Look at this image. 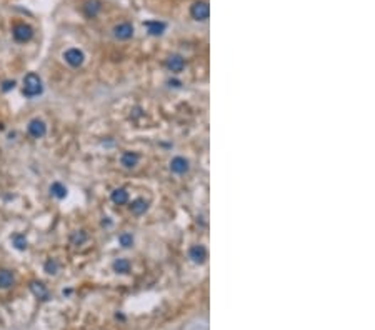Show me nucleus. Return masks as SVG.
<instances>
[{
  "mask_svg": "<svg viewBox=\"0 0 375 330\" xmlns=\"http://www.w3.org/2000/svg\"><path fill=\"white\" fill-rule=\"evenodd\" d=\"M42 88H44L42 80H40L37 74L30 72V74L25 75V78H24V95L25 97H28V98L37 97V95L42 94Z\"/></svg>",
  "mask_w": 375,
  "mask_h": 330,
  "instance_id": "f257e3e1",
  "label": "nucleus"
},
{
  "mask_svg": "<svg viewBox=\"0 0 375 330\" xmlns=\"http://www.w3.org/2000/svg\"><path fill=\"white\" fill-rule=\"evenodd\" d=\"M12 37L15 38V42H18V44L30 42L34 37V28L27 24H17V25H14V28H12Z\"/></svg>",
  "mask_w": 375,
  "mask_h": 330,
  "instance_id": "f03ea898",
  "label": "nucleus"
},
{
  "mask_svg": "<svg viewBox=\"0 0 375 330\" xmlns=\"http://www.w3.org/2000/svg\"><path fill=\"white\" fill-rule=\"evenodd\" d=\"M208 14H210V8L205 0H197V2L190 7V15H192V18L197 20V22H205V20L208 18Z\"/></svg>",
  "mask_w": 375,
  "mask_h": 330,
  "instance_id": "7ed1b4c3",
  "label": "nucleus"
},
{
  "mask_svg": "<svg viewBox=\"0 0 375 330\" xmlns=\"http://www.w3.org/2000/svg\"><path fill=\"white\" fill-rule=\"evenodd\" d=\"M134 25L130 22H120L117 24L115 27L112 28V34L114 37L117 40H122V42H125V40H130L134 37Z\"/></svg>",
  "mask_w": 375,
  "mask_h": 330,
  "instance_id": "20e7f679",
  "label": "nucleus"
},
{
  "mask_svg": "<svg viewBox=\"0 0 375 330\" xmlns=\"http://www.w3.org/2000/svg\"><path fill=\"white\" fill-rule=\"evenodd\" d=\"M64 58H65V62L70 65V67L77 68V67H80V65L84 64L85 55H84V52L80 48H68L67 52L64 54Z\"/></svg>",
  "mask_w": 375,
  "mask_h": 330,
  "instance_id": "39448f33",
  "label": "nucleus"
},
{
  "mask_svg": "<svg viewBox=\"0 0 375 330\" xmlns=\"http://www.w3.org/2000/svg\"><path fill=\"white\" fill-rule=\"evenodd\" d=\"M27 130H28V135H30V137H34V138H42L44 135L47 134V125H45L44 120L34 118V120H30V122H28Z\"/></svg>",
  "mask_w": 375,
  "mask_h": 330,
  "instance_id": "423d86ee",
  "label": "nucleus"
},
{
  "mask_svg": "<svg viewBox=\"0 0 375 330\" xmlns=\"http://www.w3.org/2000/svg\"><path fill=\"white\" fill-rule=\"evenodd\" d=\"M165 67H167L172 74H180L185 68V60H184L182 55L172 54L167 60H165Z\"/></svg>",
  "mask_w": 375,
  "mask_h": 330,
  "instance_id": "0eeeda50",
  "label": "nucleus"
},
{
  "mask_svg": "<svg viewBox=\"0 0 375 330\" xmlns=\"http://www.w3.org/2000/svg\"><path fill=\"white\" fill-rule=\"evenodd\" d=\"M82 12L85 14V17L95 18L102 12V2H100V0H85L82 5Z\"/></svg>",
  "mask_w": 375,
  "mask_h": 330,
  "instance_id": "6e6552de",
  "label": "nucleus"
},
{
  "mask_svg": "<svg viewBox=\"0 0 375 330\" xmlns=\"http://www.w3.org/2000/svg\"><path fill=\"white\" fill-rule=\"evenodd\" d=\"M170 170L177 175L188 172V160L184 158V157H174L172 160H170Z\"/></svg>",
  "mask_w": 375,
  "mask_h": 330,
  "instance_id": "1a4fd4ad",
  "label": "nucleus"
},
{
  "mask_svg": "<svg viewBox=\"0 0 375 330\" xmlns=\"http://www.w3.org/2000/svg\"><path fill=\"white\" fill-rule=\"evenodd\" d=\"M188 257L192 258V262L195 264H204L205 258H207V248H205L204 245H194V247L188 250Z\"/></svg>",
  "mask_w": 375,
  "mask_h": 330,
  "instance_id": "9d476101",
  "label": "nucleus"
},
{
  "mask_svg": "<svg viewBox=\"0 0 375 330\" xmlns=\"http://www.w3.org/2000/svg\"><path fill=\"white\" fill-rule=\"evenodd\" d=\"M14 285H15V275L12 270L0 268V288L7 290V288H12Z\"/></svg>",
  "mask_w": 375,
  "mask_h": 330,
  "instance_id": "9b49d317",
  "label": "nucleus"
},
{
  "mask_svg": "<svg viewBox=\"0 0 375 330\" xmlns=\"http://www.w3.org/2000/svg\"><path fill=\"white\" fill-rule=\"evenodd\" d=\"M138 160H140V155L137 152L127 150V152H124L122 157H120V164H122L125 168H134L135 165L138 164Z\"/></svg>",
  "mask_w": 375,
  "mask_h": 330,
  "instance_id": "f8f14e48",
  "label": "nucleus"
},
{
  "mask_svg": "<svg viewBox=\"0 0 375 330\" xmlns=\"http://www.w3.org/2000/svg\"><path fill=\"white\" fill-rule=\"evenodd\" d=\"M130 212H132L134 215H142L148 210V202L145 198H135L130 202Z\"/></svg>",
  "mask_w": 375,
  "mask_h": 330,
  "instance_id": "ddd939ff",
  "label": "nucleus"
},
{
  "mask_svg": "<svg viewBox=\"0 0 375 330\" xmlns=\"http://www.w3.org/2000/svg\"><path fill=\"white\" fill-rule=\"evenodd\" d=\"M110 198H112V202L115 205H125V204L128 202V192H127V188H124V187L115 188L114 192H112V195H110Z\"/></svg>",
  "mask_w": 375,
  "mask_h": 330,
  "instance_id": "4468645a",
  "label": "nucleus"
},
{
  "mask_svg": "<svg viewBox=\"0 0 375 330\" xmlns=\"http://www.w3.org/2000/svg\"><path fill=\"white\" fill-rule=\"evenodd\" d=\"M145 28L148 30L150 35H162L167 25L164 22H158V20H148V22H145Z\"/></svg>",
  "mask_w": 375,
  "mask_h": 330,
  "instance_id": "2eb2a0df",
  "label": "nucleus"
},
{
  "mask_svg": "<svg viewBox=\"0 0 375 330\" xmlns=\"http://www.w3.org/2000/svg\"><path fill=\"white\" fill-rule=\"evenodd\" d=\"M30 290L34 292V295L40 300H47L48 298V290L42 282H32L30 284Z\"/></svg>",
  "mask_w": 375,
  "mask_h": 330,
  "instance_id": "dca6fc26",
  "label": "nucleus"
},
{
  "mask_svg": "<svg viewBox=\"0 0 375 330\" xmlns=\"http://www.w3.org/2000/svg\"><path fill=\"white\" fill-rule=\"evenodd\" d=\"M114 270L117 274H122V275L128 274L130 272V262L127 258H117L114 262Z\"/></svg>",
  "mask_w": 375,
  "mask_h": 330,
  "instance_id": "f3484780",
  "label": "nucleus"
},
{
  "mask_svg": "<svg viewBox=\"0 0 375 330\" xmlns=\"http://www.w3.org/2000/svg\"><path fill=\"white\" fill-rule=\"evenodd\" d=\"M50 192H52L54 197H57V198H65V197H67V188H65L60 182L52 184V187H50Z\"/></svg>",
  "mask_w": 375,
  "mask_h": 330,
  "instance_id": "a211bd4d",
  "label": "nucleus"
},
{
  "mask_svg": "<svg viewBox=\"0 0 375 330\" xmlns=\"http://www.w3.org/2000/svg\"><path fill=\"white\" fill-rule=\"evenodd\" d=\"M12 244H14V247L17 248V250H25V248H27V238H25V235H22V234H15L14 237H12Z\"/></svg>",
  "mask_w": 375,
  "mask_h": 330,
  "instance_id": "6ab92c4d",
  "label": "nucleus"
},
{
  "mask_svg": "<svg viewBox=\"0 0 375 330\" xmlns=\"http://www.w3.org/2000/svg\"><path fill=\"white\" fill-rule=\"evenodd\" d=\"M118 244L122 245L124 248L132 247V245H134V237H132V234H127V232L120 234V235H118Z\"/></svg>",
  "mask_w": 375,
  "mask_h": 330,
  "instance_id": "aec40b11",
  "label": "nucleus"
},
{
  "mask_svg": "<svg viewBox=\"0 0 375 330\" xmlns=\"http://www.w3.org/2000/svg\"><path fill=\"white\" fill-rule=\"evenodd\" d=\"M70 240H72L74 245H82V244L85 242V240H87V234H85L84 230H80V232H75Z\"/></svg>",
  "mask_w": 375,
  "mask_h": 330,
  "instance_id": "412c9836",
  "label": "nucleus"
},
{
  "mask_svg": "<svg viewBox=\"0 0 375 330\" xmlns=\"http://www.w3.org/2000/svg\"><path fill=\"white\" fill-rule=\"evenodd\" d=\"M44 267H45V272L50 274V275H54V274H57V270H58V264L55 262V260L50 258V260H47V262H45Z\"/></svg>",
  "mask_w": 375,
  "mask_h": 330,
  "instance_id": "4be33fe9",
  "label": "nucleus"
},
{
  "mask_svg": "<svg viewBox=\"0 0 375 330\" xmlns=\"http://www.w3.org/2000/svg\"><path fill=\"white\" fill-rule=\"evenodd\" d=\"M14 85H15L14 80H12V82H5L2 88H4V90H10V88H14Z\"/></svg>",
  "mask_w": 375,
  "mask_h": 330,
  "instance_id": "5701e85b",
  "label": "nucleus"
},
{
  "mask_svg": "<svg viewBox=\"0 0 375 330\" xmlns=\"http://www.w3.org/2000/svg\"><path fill=\"white\" fill-rule=\"evenodd\" d=\"M168 85L170 87H180V82H177V80H170Z\"/></svg>",
  "mask_w": 375,
  "mask_h": 330,
  "instance_id": "b1692460",
  "label": "nucleus"
}]
</instances>
